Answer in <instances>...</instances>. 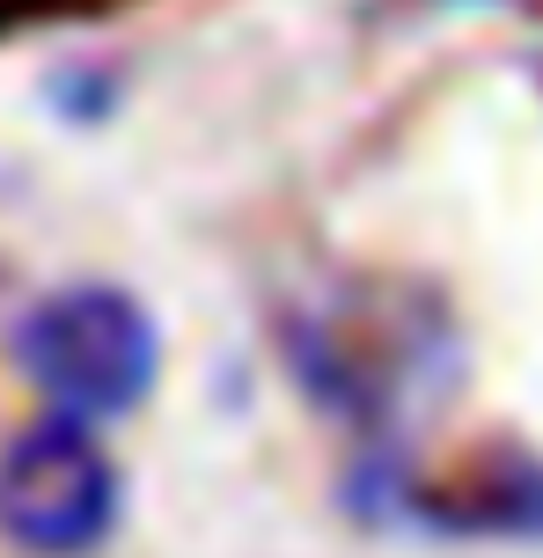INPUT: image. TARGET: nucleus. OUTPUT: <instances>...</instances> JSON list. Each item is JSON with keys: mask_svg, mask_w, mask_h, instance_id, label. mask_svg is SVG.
I'll return each mask as SVG.
<instances>
[{"mask_svg": "<svg viewBox=\"0 0 543 558\" xmlns=\"http://www.w3.org/2000/svg\"><path fill=\"white\" fill-rule=\"evenodd\" d=\"M23 375L52 397L59 418H118L155 390V324L118 287H66L37 302L15 331Z\"/></svg>", "mask_w": 543, "mask_h": 558, "instance_id": "obj_1", "label": "nucleus"}, {"mask_svg": "<svg viewBox=\"0 0 543 558\" xmlns=\"http://www.w3.org/2000/svg\"><path fill=\"white\" fill-rule=\"evenodd\" d=\"M118 477L82 418H45L0 456V530L37 558H74L111 536Z\"/></svg>", "mask_w": 543, "mask_h": 558, "instance_id": "obj_2", "label": "nucleus"}]
</instances>
